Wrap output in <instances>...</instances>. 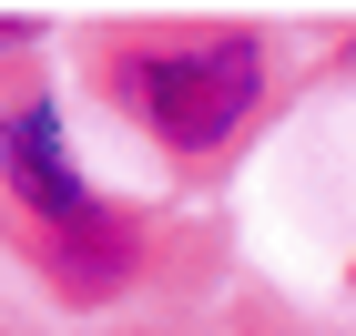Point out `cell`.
<instances>
[{"label":"cell","instance_id":"6da1fadb","mask_svg":"<svg viewBox=\"0 0 356 336\" xmlns=\"http://www.w3.org/2000/svg\"><path fill=\"white\" fill-rule=\"evenodd\" d=\"M0 184L21 194V214L41 224V255H51V285L61 296H112V285L133 275V224L112 214L102 194L82 184V163H72V143H61V112L31 92V102L0 112Z\"/></svg>","mask_w":356,"mask_h":336},{"label":"cell","instance_id":"7a4b0ae2","mask_svg":"<svg viewBox=\"0 0 356 336\" xmlns=\"http://www.w3.org/2000/svg\"><path fill=\"white\" fill-rule=\"evenodd\" d=\"M265 92V41L254 31H193V41H133L112 51V102L173 153H214L245 133Z\"/></svg>","mask_w":356,"mask_h":336},{"label":"cell","instance_id":"3957f363","mask_svg":"<svg viewBox=\"0 0 356 336\" xmlns=\"http://www.w3.org/2000/svg\"><path fill=\"white\" fill-rule=\"evenodd\" d=\"M21 31H31V21H0V51H10V41H21Z\"/></svg>","mask_w":356,"mask_h":336}]
</instances>
